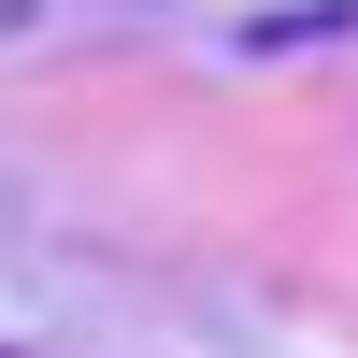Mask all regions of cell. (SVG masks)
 <instances>
[{
  "label": "cell",
  "instance_id": "obj_1",
  "mask_svg": "<svg viewBox=\"0 0 358 358\" xmlns=\"http://www.w3.org/2000/svg\"><path fill=\"white\" fill-rule=\"evenodd\" d=\"M330 29H358V0H273V15H244L229 43L244 57H301V43H330Z\"/></svg>",
  "mask_w": 358,
  "mask_h": 358
}]
</instances>
